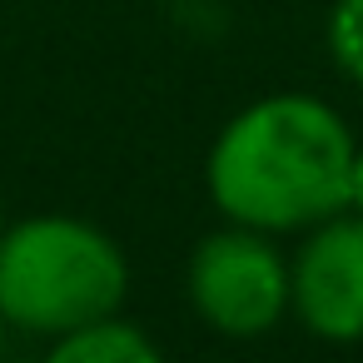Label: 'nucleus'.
<instances>
[{"label": "nucleus", "instance_id": "1a4fd4ad", "mask_svg": "<svg viewBox=\"0 0 363 363\" xmlns=\"http://www.w3.org/2000/svg\"><path fill=\"white\" fill-rule=\"evenodd\" d=\"M0 229H6V199H0Z\"/></svg>", "mask_w": 363, "mask_h": 363}, {"label": "nucleus", "instance_id": "7ed1b4c3", "mask_svg": "<svg viewBox=\"0 0 363 363\" xmlns=\"http://www.w3.org/2000/svg\"><path fill=\"white\" fill-rule=\"evenodd\" d=\"M184 294L199 323L219 338H269L289 318V254L279 249V234L224 219L189 249Z\"/></svg>", "mask_w": 363, "mask_h": 363}, {"label": "nucleus", "instance_id": "0eeeda50", "mask_svg": "<svg viewBox=\"0 0 363 363\" xmlns=\"http://www.w3.org/2000/svg\"><path fill=\"white\" fill-rule=\"evenodd\" d=\"M348 209L363 219V145L353 150V169H348Z\"/></svg>", "mask_w": 363, "mask_h": 363}, {"label": "nucleus", "instance_id": "20e7f679", "mask_svg": "<svg viewBox=\"0 0 363 363\" xmlns=\"http://www.w3.org/2000/svg\"><path fill=\"white\" fill-rule=\"evenodd\" d=\"M289 318L318 343H363V219L328 214L289 254Z\"/></svg>", "mask_w": 363, "mask_h": 363}, {"label": "nucleus", "instance_id": "423d86ee", "mask_svg": "<svg viewBox=\"0 0 363 363\" xmlns=\"http://www.w3.org/2000/svg\"><path fill=\"white\" fill-rule=\"evenodd\" d=\"M323 40L338 75L363 90V0H333L323 21Z\"/></svg>", "mask_w": 363, "mask_h": 363}, {"label": "nucleus", "instance_id": "f03ea898", "mask_svg": "<svg viewBox=\"0 0 363 363\" xmlns=\"http://www.w3.org/2000/svg\"><path fill=\"white\" fill-rule=\"evenodd\" d=\"M130 298L120 239L80 214H30L0 229V313L16 333L55 343L115 318Z\"/></svg>", "mask_w": 363, "mask_h": 363}, {"label": "nucleus", "instance_id": "39448f33", "mask_svg": "<svg viewBox=\"0 0 363 363\" xmlns=\"http://www.w3.org/2000/svg\"><path fill=\"white\" fill-rule=\"evenodd\" d=\"M40 363H169L164 348L130 318H100L90 328H75L55 343H45Z\"/></svg>", "mask_w": 363, "mask_h": 363}, {"label": "nucleus", "instance_id": "f257e3e1", "mask_svg": "<svg viewBox=\"0 0 363 363\" xmlns=\"http://www.w3.org/2000/svg\"><path fill=\"white\" fill-rule=\"evenodd\" d=\"M353 150L358 140L328 100L279 90L224 120L204 160V189L229 224L279 239L303 234L348 209Z\"/></svg>", "mask_w": 363, "mask_h": 363}, {"label": "nucleus", "instance_id": "6e6552de", "mask_svg": "<svg viewBox=\"0 0 363 363\" xmlns=\"http://www.w3.org/2000/svg\"><path fill=\"white\" fill-rule=\"evenodd\" d=\"M11 333H16V328H11V318L0 313V358H6V348H11Z\"/></svg>", "mask_w": 363, "mask_h": 363}]
</instances>
